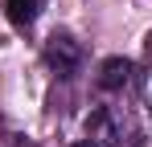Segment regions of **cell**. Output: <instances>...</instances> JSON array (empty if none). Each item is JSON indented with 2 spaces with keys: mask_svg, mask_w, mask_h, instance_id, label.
<instances>
[{
  "mask_svg": "<svg viewBox=\"0 0 152 147\" xmlns=\"http://www.w3.org/2000/svg\"><path fill=\"white\" fill-rule=\"evenodd\" d=\"M86 135H91L99 147H140L136 127H132L115 106H99V110H91V115H86Z\"/></svg>",
  "mask_w": 152,
  "mask_h": 147,
  "instance_id": "obj_1",
  "label": "cell"
},
{
  "mask_svg": "<svg viewBox=\"0 0 152 147\" xmlns=\"http://www.w3.org/2000/svg\"><path fill=\"white\" fill-rule=\"evenodd\" d=\"M45 66L58 78H74L82 70V45H78L74 37H66V33H53L50 41H45Z\"/></svg>",
  "mask_w": 152,
  "mask_h": 147,
  "instance_id": "obj_2",
  "label": "cell"
},
{
  "mask_svg": "<svg viewBox=\"0 0 152 147\" xmlns=\"http://www.w3.org/2000/svg\"><path fill=\"white\" fill-rule=\"evenodd\" d=\"M132 74H136V66H132L127 57H107L99 66V90H107V94L124 90L127 82H132Z\"/></svg>",
  "mask_w": 152,
  "mask_h": 147,
  "instance_id": "obj_3",
  "label": "cell"
},
{
  "mask_svg": "<svg viewBox=\"0 0 152 147\" xmlns=\"http://www.w3.org/2000/svg\"><path fill=\"white\" fill-rule=\"evenodd\" d=\"M4 12H8V21L17 29H29L37 21V12H41V0H4Z\"/></svg>",
  "mask_w": 152,
  "mask_h": 147,
  "instance_id": "obj_4",
  "label": "cell"
},
{
  "mask_svg": "<svg viewBox=\"0 0 152 147\" xmlns=\"http://www.w3.org/2000/svg\"><path fill=\"white\" fill-rule=\"evenodd\" d=\"M74 147H99V143H95V139H82V143H74Z\"/></svg>",
  "mask_w": 152,
  "mask_h": 147,
  "instance_id": "obj_5",
  "label": "cell"
}]
</instances>
